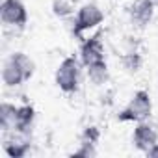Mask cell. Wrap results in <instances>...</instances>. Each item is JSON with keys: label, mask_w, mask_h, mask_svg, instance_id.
<instances>
[{"label": "cell", "mask_w": 158, "mask_h": 158, "mask_svg": "<svg viewBox=\"0 0 158 158\" xmlns=\"http://www.w3.org/2000/svg\"><path fill=\"white\" fill-rule=\"evenodd\" d=\"M152 112V102L151 97L145 89H139L132 95L130 102L117 114L119 121H130V123H141L151 117Z\"/></svg>", "instance_id": "obj_1"}, {"label": "cell", "mask_w": 158, "mask_h": 158, "mask_svg": "<svg viewBox=\"0 0 158 158\" xmlns=\"http://www.w3.org/2000/svg\"><path fill=\"white\" fill-rule=\"evenodd\" d=\"M80 82V65H78L74 56H67L58 71H56V84L63 93H74Z\"/></svg>", "instance_id": "obj_2"}, {"label": "cell", "mask_w": 158, "mask_h": 158, "mask_svg": "<svg viewBox=\"0 0 158 158\" xmlns=\"http://www.w3.org/2000/svg\"><path fill=\"white\" fill-rule=\"evenodd\" d=\"M102 19H104V13L101 11V8L97 4H84L80 10H78L76 17H74L73 34L76 37H80L86 30H91L97 24H101Z\"/></svg>", "instance_id": "obj_3"}, {"label": "cell", "mask_w": 158, "mask_h": 158, "mask_svg": "<svg viewBox=\"0 0 158 158\" xmlns=\"http://www.w3.org/2000/svg\"><path fill=\"white\" fill-rule=\"evenodd\" d=\"M30 141H32V132H21V130H8L4 132L2 147L11 158H24L30 151Z\"/></svg>", "instance_id": "obj_4"}, {"label": "cell", "mask_w": 158, "mask_h": 158, "mask_svg": "<svg viewBox=\"0 0 158 158\" xmlns=\"http://www.w3.org/2000/svg\"><path fill=\"white\" fill-rule=\"evenodd\" d=\"M0 17L10 26L23 28L28 21V11L21 0H2V4H0Z\"/></svg>", "instance_id": "obj_5"}, {"label": "cell", "mask_w": 158, "mask_h": 158, "mask_svg": "<svg viewBox=\"0 0 158 158\" xmlns=\"http://www.w3.org/2000/svg\"><path fill=\"white\" fill-rule=\"evenodd\" d=\"M80 58H82V63L86 67L97 63V61H102L104 60V47H102V41H101V34L86 39L82 43V48H80Z\"/></svg>", "instance_id": "obj_6"}, {"label": "cell", "mask_w": 158, "mask_h": 158, "mask_svg": "<svg viewBox=\"0 0 158 158\" xmlns=\"http://www.w3.org/2000/svg\"><path fill=\"white\" fill-rule=\"evenodd\" d=\"M132 141H134V147H136V149L147 152V151L158 141V134H156V130H154L149 123L141 121V123H138L136 128H134Z\"/></svg>", "instance_id": "obj_7"}, {"label": "cell", "mask_w": 158, "mask_h": 158, "mask_svg": "<svg viewBox=\"0 0 158 158\" xmlns=\"http://www.w3.org/2000/svg\"><path fill=\"white\" fill-rule=\"evenodd\" d=\"M154 15V2L152 0H136L130 6V21L138 28H145Z\"/></svg>", "instance_id": "obj_8"}, {"label": "cell", "mask_w": 158, "mask_h": 158, "mask_svg": "<svg viewBox=\"0 0 158 158\" xmlns=\"http://www.w3.org/2000/svg\"><path fill=\"white\" fill-rule=\"evenodd\" d=\"M2 80H4V84L10 86V88H17V86H21L23 82L28 80L26 74H24V71L21 69V65H19L11 56H10V58L6 60V63H4V69H2Z\"/></svg>", "instance_id": "obj_9"}, {"label": "cell", "mask_w": 158, "mask_h": 158, "mask_svg": "<svg viewBox=\"0 0 158 158\" xmlns=\"http://www.w3.org/2000/svg\"><path fill=\"white\" fill-rule=\"evenodd\" d=\"M35 119V110L32 104H24L17 108V119H15V130L21 132H32V125Z\"/></svg>", "instance_id": "obj_10"}, {"label": "cell", "mask_w": 158, "mask_h": 158, "mask_svg": "<svg viewBox=\"0 0 158 158\" xmlns=\"http://www.w3.org/2000/svg\"><path fill=\"white\" fill-rule=\"evenodd\" d=\"M17 108L15 104L10 102H2L0 104V127H2L4 132L13 130L15 128V119H17Z\"/></svg>", "instance_id": "obj_11"}, {"label": "cell", "mask_w": 158, "mask_h": 158, "mask_svg": "<svg viewBox=\"0 0 158 158\" xmlns=\"http://www.w3.org/2000/svg\"><path fill=\"white\" fill-rule=\"evenodd\" d=\"M88 76H89V80L93 84H97V86L106 84L108 82V65H106V61L102 60V61H97V63L89 65L88 67Z\"/></svg>", "instance_id": "obj_12"}, {"label": "cell", "mask_w": 158, "mask_h": 158, "mask_svg": "<svg viewBox=\"0 0 158 158\" xmlns=\"http://www.w3.org/2000/svg\"><path fill=\"white\" fill-rule=\"evenodd\" d=\"M121 63H123V67H125L128 73H138L139 67H141V56H139L136 50L125 52V54L121 56Z\"/></svg>", "instance_id": "obj_13"}, {"label": "cell", "mask_w": 158, "mask_h": 158, "mask_svg": "<svg viewBox=\"0 0 158 158\" xmlns=\"http://www.w3.org/2000/svg\"><path fill=\"white\" fill-rule=\"evenodd\" d=\"M11 58L21 65V69L24 71V74H26V78H28V80H30V78H32V74H34V69H35V65H34V61L24 54V52H13L11 54Z\"/></svg>", "instance_id": "obj_14"}, {"label": "cell", "mask_w": 158, "mask_h": 158, "mask_svg": "<svg viewBox=\"0 0 158 158\" xmlns=\"http://www.w3.org/2000/svg\"><path fill=\"white\" fill-rule=\"evenodd\" d=\"M71 156H73V158H74V156H76V158H93V156H97L95 143H91V141H82L80 147H78Z\"/></svg>", "instance_id": "obj_15"}, {"label": "cell", "mask_w": 158, "mask_h": 158, "mask_svg": "<svg viewBox=\"0 0 158 158\" xmlns=\"http://www.w3.org/2000/svg\"><path fill=\"white\" fill-rule=\"evenodd\" d=\"M52 11H54L56 17H67V15H71L73 8H71V4L67 0H54L52 2Z\"/></svg>", "instance_id": "obj_16"}, {"label": "cell", "mask_w": 158, "mask_h": 158, "mask_svg": "<svg viewBox=\"0 0 158 158\" xmlns=\"http://www.w3.org/2000/svg\"><path fill=\"white\" fill-rule=\"evenodd\" d=\"M101 138V132L97 127H88L84 132H82V141H91V143H97Z\"/></svg>", "instance_id": "obj_17"}, {"label": "cell", "mask_w": 158, "mask_h": 158, "mask_svg": "<svg viewBox=\"0 0 158 158\" xmlns=\"http://www.w3.org/2000/svg\"><path fill=\"white\" fill-rule=\"evenodd\" d=\"M147 156H151V158H158V141H156L149 151H147Z\"/></svg>", "instance_id": "obj_18"}]
</instances>
